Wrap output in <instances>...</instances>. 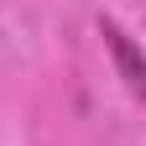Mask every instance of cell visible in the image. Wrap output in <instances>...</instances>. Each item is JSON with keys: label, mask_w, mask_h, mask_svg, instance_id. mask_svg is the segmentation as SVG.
Returning a JSON list of instances; mask_svg holds the SVG:
<instances>
[{"label": "cell", "mask_w": 146, "mask_h": 146, "mask_svg": "<svg viewBox=\"0 0 146 146\" xmlns=\"http://www.w3.org/2000/svg\"><path fill=\"white\" fill-rule=\"evenodd\" d=\"M99 36H104L110 58H115V68H120V78H125V89H131V99H146V58H141L136 36L125 31L120 21H110V16H99Z\"/></svg>", "instance_id": "cell-1"}]
</instances>
